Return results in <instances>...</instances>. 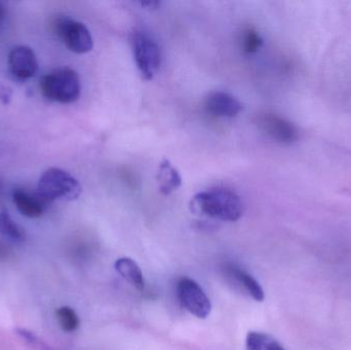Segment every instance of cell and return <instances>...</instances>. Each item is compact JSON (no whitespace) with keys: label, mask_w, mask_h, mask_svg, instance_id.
Instances as JSON below:
<instances>
[{"label":"cell","mask_w":351,"mask_h":350,"mask_svg":"<svg viewBox=\"0 0 351 350\" xmlns=\"http://www.w3.org/2000/svg\"><path fill=\"white\" fill-rule=\"evenodd\" d=\"M193 213L220 221L235 222L243 214L241 197L227 188H212L196 193L190 203Z\"/></svg>","instance_id":"cell-1"},{"label":"cell","mask_w":351,"mask_h":350,"mask_svg":"<svg viewBox=\"0 0 351 350\" xmlns=\"http://www.w3.org/2000/svg\"><path fill=\"white\" fill-rule=\"evenodd\" d=\"M41 94L47 100L61 104H71L80 99L82 92L80 76L69 67L53 69L41 78Z\"/></svg>","instance_id":"cell-2"},{"label":"cell","mask_w":351,"mask_h":350,"mask_svg":"<svg viewBox=\"0 0 351 350\" xmlns=\"http://www.w3.org/2000/svg\"><path fill=\"white\" fill-rule=\"evenodd\" d=\"M82 191V185L77 179L59 168L45 171L37 186V192L47 203L56 201H75Z\"/></svg>","instance_id":"cell-3"},{"label":"cell","mask_w":351,"mask_h":350,"mask_svg":"<svg viewBox=\"0 0 351 350\" xmlns=\"http://www.w3.org/2000/svg\"><path fill=\"white\" fill-rule=\"evenodd\" d=\"M132 49L142 77L154 79L162 66V51L156 39L144 31H136L132 35Z\"/></svg>","instance_id":"cell-4"},{"label":"cell","mask_w":351,"mask_h":350,"mask_svg":"<svg viewBox=\"0 0 351 350\" xmlns=\"http://www.w3.org/2000/svg\"><path fill=\"white\" fill-rule=\"evenodd\" d=\"M53 32L72 53L82 55L94 47V40L88 27L67 16H59L53 21Z\"/></svg>","instance_id":"cell-5"},{"label":"cell","mask_w":351,"mask_h":350,"mask_svg":"<svg viewBox=\"0 0 351 350\" xmlns=\"http://www.w3.org/2000/svg\"><path fill=\"white\" fill-rule=\"evenodd\" d=\"M177 296L182 306L196 318H206L210 316L212 310L210 299L193 279L182 277L177 283Z\"/></svg>","instance_id":"cell-6"},{"label":"cell","mask_w":351,"mask_h":350,"mask_svg":"<svg viewBox=\"0 0 351 350\" xmlns=\"http://www.w3.org/2000/svg\"><path fill=\"white\" fill-rule=\"evenodd\" d=\"M260 129L280 143L291 144L299 139V131L291 121L274 113H264L258 118Z\"/></svg>","instance_id":"cell-7"},{"label":"cell","mask_w":351,"mask_h":350,"mask_svg":"<svg viewBox=\"0 0 351 350\" xmlns=\"http://www.w3.org/2000/svg\"><path fill=\"white\" fill-rule=\"evenodd\" d=\"M8 66L12 75L25 80L36 74L38 61L32 49L26 45H16L8 53Z\"/></svg>","instance_id":"cell-8"},{"label":"cell","mask_w":351,"mask_h":350,"mask_svg":"<svg viewBox=\"0 0 351 350\" xmlns=\"http://www.w3.org/2000/svg\"><path fill=\"white\" fill-rule=\"evenodd\" d=\"M204 108L210 114L217 117L237 116L243 111V104L233 95L226 92H212L204 100Z\"/></svg>","instance_id":"cell-9"},{"label":"cell","mask_w":351,"mask_h":350,"mask_svg":"<svg viewBox=\"0 0 351 350\" xmlns=\"http://www.w3.org/2000/svg\"><path fill=\"white\" fill-rule=\"evenodd\" d=\"M12 201L18 211L28 218L41 217L47 205L38 192H31L24 188H16L12 191Z\"/></svg>","instance_id":"cell-10"},{"label":"cell","mask_w":351,"mask_h":350,"mask_svg":"<svg viewBox=\"0 0 351 350\" xmlns=\"http://www.w3.org/2000/svg\"><path fill=\"white\" fill-rule=\"evenodd\" d=\"M225 271H226L227 275L231 279H234L239 286H241L254 300L259 302L263 301L264 298H265L263 289H262L260 284L247 271H243V269L239 268V267L232 264L226 265Z\"/></svg>","instance_id":"cell-11"},{"label":"cell","mask_w":351,"mask_h":350,"mask_svg":"<svg viewBox=\"0 0 351 350\" xmlns=\"http://www.w3.org/2000/svg\"><path fill=\"white\" fill-rule=\"evenodd\" d=\"M156 179L160 192L165 195H171L182 185L181 175L169 160L160 162Z\"/></svg>","instance_id":"cell-12"},{"label":"cell","mask_w":351,"mask_h":350,"mask_svg":"<svg viewBox=\"0 0 351 350\" xmlns=\"http://www.w3.org/2000/svg\"><path fill=\"white\" fill-rule=\"evenodd\" d=\"M114 267L115 271L121 275L123 279L129 282L133 287L139 291H143L145 288L143 273H142L139 265L133 259L128 258V257L117 259Z\"/></svg>","instance_id":"cell-13"},{"label":"cell","mask_w":351,"mask_h":350,"mask_svg":"<svg viewBox=\"0 0 351 350\" xmlns=\"http://www.w3.org/2000/svg\"><path fill=\"white\" fill-rule=\"evenodd\" d=\"M245 345L247 350H286L274 337L261 332H250Z\"/></svg>","instance_id":"cell-14"},{"label":"cell","mask_w":351,"mask_h":350,"mask_svg":"<svg viewBox=\"0 0 351 350\" xmlns=\"http://www.w3.org/2000/svg\"><path fill=\"white\" fill-rule=\"evenodd\" d=\"M0 234L12 242H20L25 240L24 229L6 212H0Z\"/></svg>","instance_id":"cell-15"},{"label":"cell","mask_w":351,"mask_h":350,"mask_svg":"<svg viewBox=\"0 0 351 350\" xmlns=\"http://www.w3.org/2000/svg\"><path fill=\"white\" fill-rule=\"evenodd\" d=\"M56 316H57V321L59 323L60 327L65 332H74L80 327V322L77 314L72 308H68V306L59 308L56 312Z\"/></svg>","instance_id":"cell-16"},{"label":"cell","mask_w":351,"mask_h":350,"mask_svg":"<svg viewBox=\"0 0 351 350\" xmlns=\"http://www.w3.org/2000/svg\"><path fill=\"white\" fill-rule=\"evenodd\" d=\"M263 45L261 35L253 28H247L241 33V45L243 53L254 55Z\"/></svg>","instance_id":"cell-17"},{"label":"cell","mask_w":351,"mask_h":350,"mask_svg":"<svg viewBox=\"0 0 351 350\" xmlns=\"http://www.w3.org/2000/svg\"><path fill=\"white\" fill-rule=\"evenodd\" d=\"M12 92L8 86L5 84L0 82V101L3 103L4 105H8L12 99Z\"/></svg>","instance_id":"cell-18"},{"label":"cell","mask_w":351,"mask_h":350,"mask_svg":"<svg viewBox=\"0 0 351 350\" xmlns=\"http://www.w3.org/2000/svg\"><path fill=\"white\" fill-rule=\"evenodd\" d=\"M6 16V8L3 4L0 3V22L4 20Z\"/></svg>","instance_id":"cell-19"},{"label":"cell","mask_w":351,"mask_h":350,"mask_svg":"<svg viewBox=\"0 0 351 350\" xmlns=\"http://www.w3.org/2000/svg\"><path fill=\"white\" fill-rule=\"evenodd\" d=\"M2 189H3V182H2L1 180H0V192H1Z\"/></svg>","instance_id":"cell-20"}]
</instances>
